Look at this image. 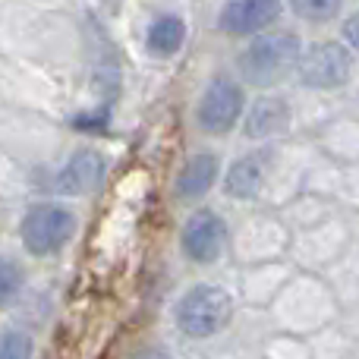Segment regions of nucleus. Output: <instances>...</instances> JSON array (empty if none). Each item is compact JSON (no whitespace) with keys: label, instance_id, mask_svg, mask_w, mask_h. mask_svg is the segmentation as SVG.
Instances as JSON below:
<instances>
[{"label":"nucleus","instance_id":"nucleus-1","mask_svg":"<svg viewBox=\"0 0 359 359\" xmlns=\"http://www.w3.org/2000/svg\"><path fill=\"white\" fill-rule=\"evenodd\" d=\"M299 38L293 32H268L259 35L236 54V67H240L243 82L249 86H278L280 79L293 73V67H299Z\"/></svg>","mask_w":359,"mask_h":359},{"label":"nucleus","instance_id":"nucleus-2","mask_svg":"<svg viewBox=\"0 0 359 359\" xmlns=\"http://www.w3.org/2000/svg\"><path fill=\"white\" fill-rule=\"evenodd\" d=\"M230 316H233V303H230L227 290L217 284H196L180 297L174 318L177 328L186 337H211L217 331L227 328Z\"/></svg>","mask_w":359,"mask_h":359},{"label":"nucleus","instance_id":"nucleus-3","mask_svg":"<svg viewBox=\"0 0 359 359\" xmlns=\"http://www.w3.org/2000/svg\"><path fill=\"white\" fill-rule=\"evenodd\" d=\"M76 215L60 202H38L25 211L19 236L32 255H54L73 240Z\"/></svg>","mask_w":359,"mask_h":359},{"label":"nucleus","instance_id":"nucleus-4","mask_svg":"<svg viewBox=\"0 0 359 359\" xmlns=\"http://www.w3.org/2000/svg\"><path fill=\"white\" fill-rule=\"evenodd\" d=\"M243 117V88L230 76H215L208 88L202 92L196 107V123L198 130L211 133V136H224L230 133Z\"/></svg>","mask_w":359,"mask_h":359},{"label":"nucleus","instance_id":"nucleus-5","mask_svg":"<svg viewBox=\"0 0 359 359\" xmlns=\"http://www.w3.org/2000/svg\"><path fill=\"white\" fill-rule=\"evenodd\" d=\"M224 243H227V224L217 211L211 208H198L189 215V221L180 230V246L183 255L196 265H211L221 259Z\"/></svg>","mask_w":359,"mask_h":359},{"label":"nucleus","instance_id":"nucleus-6","mask_svg":"<svg viewBox=\"0 0 359 359\" xmlns=\"http://www.w3.org/2000/svg\"><path fill=\"white\" fill-rule=\"evenodd\" d=\"M299 79L312 88H337L353 73V57L337 41H318L299 57Z\"/></svg>","mask_w":359,"mask_h":359},{"label":"nucleus","instance_id":"nucleus-7","mask_svg":"<svg viewBox=\"0 0 359 359\" xmlns=\"http://www.w3.org/2000/svg\"><path fill=\"white\" fill-rule=\"evenodd\" d=\"M280 16V0H224L217 25L227 35H255Z\"/></svg>","mask_w":359,"mask_h":359},{"label":"nucleus","instance_id":"nucleus-8","mask_svg":"<svg viewBox=\"0 0 359 359\" xmlns=\"http://www.w3.org/2000/svg\"><path fill=\"white\" fill-rule=\"evenodd\" d=\"M101 180H104V158L95 149H82L60 170L57 189L69 192V196H88V192H95L101 186Z\"/></svg>","mask_w":359,"mask_h":359},{"label":"nucleus","instance_id":"nucleus-9","mask_svg":"<svg viewBox=\"0 0 359 359\" xmlns=\"http://www.w3.org/2000/svg\"><path fill=\"white\" fill-rule=\"evenodd\" d=\"M268 151H246L230 164L227 177H224V192L230 198H255L268 177Z\"/></svg>","mask_w":359,"mask_h":359},{"label":"nucleus","instance_id":"nucleus-10","mask_svg":"<svg viewBox=\"0 0 359 359\" xmlns=\"http://www.w3.org/2000/svg\"><path fill=\"white\" fill-rule=\"evenodd\" d=\"M215 180H217V155L198 151L177 174V196L186 198V202H189V198H202L205 192L215 186Z\"/></svg>","mask_w":359,"mask_h":359},{"label":"nucleus","instance_id":"nucleus-11","mask_svg":"<svg viewBox=\"0 0 359 359\" xmlns=\"http://www.w3.org/2000/svg\"><path fill=\"white\" fill-rule=\"evenodd\" d=\"M290 123V107L280 98H262L252 104L246 117V136L249 139H271L287 130Z\"/></svg>","mask_w":359,"mask_h":359},{"label":"nucleus","instance_id":"nucleus-12","mask_svg":"<svg viewBox=\"0 0 359 359\" xmlns=\"http://www.w3.org/2000/svg\"><path fill=\"white\" fill-rule=\"evenodd\" d=\"M186 41V22L174 13H164V16L151 19L149 32H145V48H149V54L155 57H174L180 48H183Z\"/></svg>","mask_w":359,"mask_h":359},{"label":"nucleus","instance_id":"nucleus-13","mask_svg":"<svg viewBox=\"0 0 359 359\" xmlns=\"http://www.w3.org/2000/svg\"><path fill=\"white\" fill-rule=\"evenodd\" d=\"M287 4L297 16L309 19V22H328L341 10V0H287Z\"/></svg>","mask_w":359,"mask_h":359},{"label":"nucleus","instance_id":"nucleus-14","mask_svg":"<svg viewBox=\"0 0 359 359\" xmlns=\"http://www.w3.org/2000/svg\"><path fill=\"white\" fill-rule=\"evenodd\" d=\"M22 290V268L0 255V309L10 306Z\"/></svg>","mask_w":359,"mask_h":359},{"label":"nucleus","instance_id":"nucleus-15","mask_svg":"<svg viewBox=\"0 0 359 359\" xmlns=\"http://www.w3.org/2000/svg\"><path fill=\"white\" fill-rule=\"evenodd\" d=\"M0 359H32V337L25 331H4L0 334Z\"/></svg>","mask_w":359,"mask_h":359},{"label":"nucleus","instance_id":"nucleus-16","mask_svg":"<svg viewBox=\"0 0 359 359\" xmlns=\"http://www.w3.org/2000/svg\"><path fill=\"white\" fill-rule=\"evenodd\" d=\"M344 41L353 50H359V13H353V16L344 22Z\"/></svg>","mask_w":359,"mask_h":359},{"label":"nucleus","instance_id":"nucleus-17","mask_svg":"<svg viewBox=\"0 0 359 359\" xmlns=\"http://www.w3.org/2000/svg\"><path fill=\"white\" fill-rule=\"evenodd\" d=\"M133 359H170V356L164 353L161 347H145V350H139V353L133 356Z\"/></svg>","mask_w":359,"mask_h":359}]
</instances>
